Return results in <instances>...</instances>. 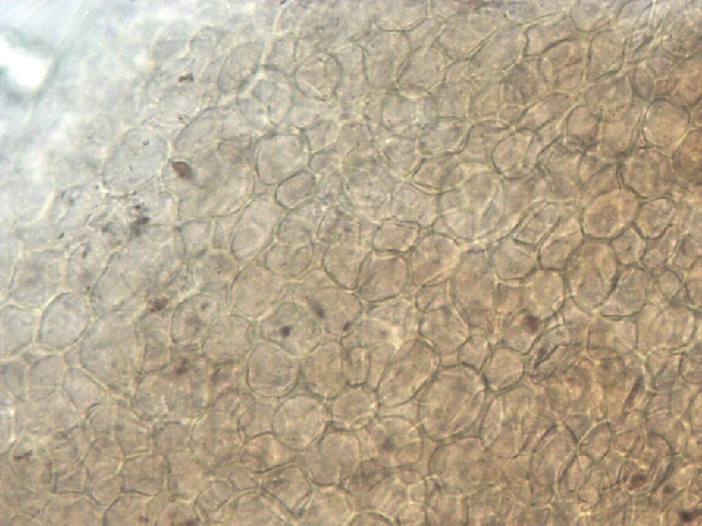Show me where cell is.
Here are the masks:
<instances>
[{"mask_svg":"<svg viewBox=\"0 0 702 526\" xmlns=\"http://www.w3.org/2000/svg\"><path fill=\"white\" fill-rule=\"evenodd\" d=\"M340 342L347 385H365L376 391L402 339L390 326L363 315Z\"/></svg>","mask_w":702,"mask_h":526,"instance_id":"obj_1","label":"cell"},{"mask_svg":"<svg viewBox=\"0 0 702 526\" xmlns=\"http://www.w3.org/2000/svg\"><path fill=\"white\" fill-rule=\"evenodd\" d=\"M362 461L356 433L330 426L317 441L303 450L302 467L314 485H341Z\"/></svg>","mask_w":702,"mask_h":526,"instance_id":"obj_2","label":"cell"},{"mask_svg":"<svg viewBox=\"0 0 702 526\" xmlns=\"http://www.w3.org/2000/svg\"><path fill=\"white\" fill-rule=\"evenodd\" d=\"M303 303L319 322L326 334L342 338L362 317L363 302L357 292L336 284H309L296 292Z\"/></svg>","mask_w":702,"mask_h":526,"instance_id":"obj_3","label":"cell"},{"mask_svg":"<svg viewBox=\"0 0 702 526\" xmlns=\"http://www.w3.org/2000/svg\"><path fill=\"white\" fill-rule=\"evenodd\" d=\"M301 374L305 389L328 401L347 385L343 347L337 339L324 340L304 358Z\"/></svg>","mask_w":702,"mask_h":526,"instance_id":"obj_4","label":"cell"},{"mask_svg":"<svg viewBox=\"0 0 702 526\" xmlns=\"http://www.w3.org/2000/svg\"><path fill=\"white\" fill-rule=\"evenodd\" d=\"M404 421L399 417L376 416L367 426L355 432L360 443L363 459H371L391 469L405 464Z\"/></svg>","mask_w":702,"mask_h":526,"instance_id":"obj_5","label":"cell"},{"mask_svg":"<svg viewBox=\"0 0 702 526\" xmlns=\"http://www.w3.org/2000/svg\"><path fill=\"white\" fill-rule=\"evenodd\" d=\"M277 317L274 339L297 358H304L325 340L319 322L297 300L282 304Z\"/></svg>","mask_w":702,"mask_h":526,"instance_id":"obj_6","label":"cell"},{"mask_svg":"<svg viewBox=\"0 0 702 526\" xmlns=\"http://www.w3.org/2000/svg\"><path fill=\"white\" fill-rule=\"evenodd\" d=\"M326 403L331 426L352 432L367 426L377 416L380 406L376 391L365 385L347 386Z\"/></svg>","mask_w":702,"mask_h":526,"instance_id":"obj_7","label":"cell"},{"mask_svg":"<svg viewBox=\"0 0 702 526\" xmlns=\"http://www.w3.org/2000/svg\"><path fill=\"white\" fill-rule=\"evenodd\" d=\"M355 513L347 492L341 485H314L300 511V519L307 525H350Z\"/></svg>","mask_w":702,"mask_h":526,"instance_id":"obj_8","label":"cell"},{"mask_svg":"<svg viewBox=\"0 0 702 526\" xmlns=\"http://www.w3.org/2000/svg\"><path fill=\"white\" fill-rule=\"evenodd\" d=\"M392 523L382 515L369 511L357 512L350 525H392Z\"/></svg>","mask_w":702,"mask_h":526,"instance_id":"obj_9","label":"cell"},{"mask_svg":"<svg viewBox=\"0 0 702 526\" xmlns=\"http://www.w3.org/2000/svg\"><path fill=\"white\" fill-rule=\"evenodd\" d=\"M174 170L176 172L178 176L180 177L190 180L193 177V173L191 168L184 162H173L172 163Z\"/></svg>","mask_w":702,"mask_h":526,"instance_id":"obj_10","label":"cell"},{"mask_svg":"<svg viewBox=\"0 0 702 526\" xmlns=\"http://www.w3.org/2000/svg\"><path fill=\"white\" fill-rule=\"evenodd\" d=\"M701 513L700 510H695L692 512H682L679 514V517L682 522H687L691 521Z\"/></svg>","mask_w":702,"mask_h":526,"instance_id":"obj_11","label":"cell"}]
</instances>
